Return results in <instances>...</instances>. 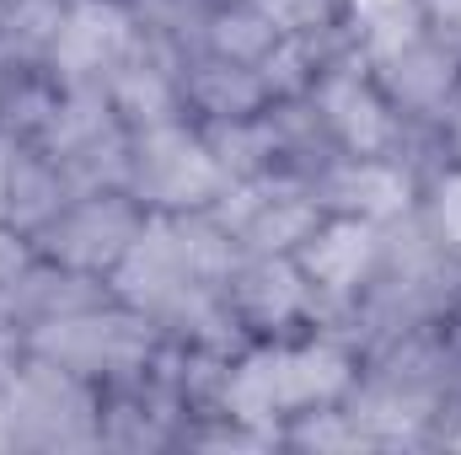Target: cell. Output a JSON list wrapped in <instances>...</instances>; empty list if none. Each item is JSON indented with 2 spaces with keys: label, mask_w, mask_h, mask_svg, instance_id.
Segmentation results:
<instances>
[{
  "label": "cell",
  "mask_w": 461,
  "mask_h": 455,
  "mask_svg": "<svg viewBox=\"0 0 461 455\" xmlns=\"http://www.w3.org/2000/svg\"><path fill=\"white\" fill-rule=\"evenodd\" d=\"M306 103H312V113L322 123V134L333 139V150H344V156H408L424 172L419 150H435L429 129H413L392 108V97L381 92L370 59L354 43H344L322 65V76L312 81Z\"/></svg>",
  "instance_id": "obj_2"
},
{
  "label": "cell",
  "mask_w": 461,
  "mask_h": 455,
  "mask_svg": "<svg viewBox=\"0 0 461 455\" xmlns=\"http://www.w3.org/2000/svg\"><path fill=\"white\" fill-rule=\"evenodd\" d=\"M129 193L156 215H204L230 193L226 166L204 145L194 118L129 134Z\"/></svg>",
  "instance_id": "obj_4"
},
{
  "label": "cell",
  "mask_w": 461,
  "mask_h": 455,
  "mask_svg": "<svg viewBox=\"0 0 461 455\" xmlns=\"http://www.w3.org/2000/svg\"><path fill=\"white\" fill-rule=\"evenodd\" d=\"M177 81H183V103H188L194 123H226V118H252L274 108V92H268L258 65L221 59V54H204V49L183 54Z\"/></svg>",
  "instance_id": "obj_12"
},
{
  "label": "cell",
  "mask_w": 461,
  "mask_h": 455,
  "mask_svg": "<svg viewBox=\"0 0 461 455\" xmlns=\"http://www.w3.org/2000/svg\"><path fill=\"white\" fill-rule=\"evenodd\" d=\"M274 43H279V27L252 0H215L204 11V27H199L194 49L221 54V59H241V65H263V54Z\"/></svg>",
  "instance_id": "obj_14"
},
{
  "label": "cell",
  "mask_w": 461,
  "mask_h": 455,
  "mask_svg": "<svg viewBox=\"0 0 461 455\" xmlns=\"http://www.w3.org/2000/svg\"><path fill=\"white\" fill-rule=\"evenodd\" d=\"M177 65H183V54H177V49H167V43H150V38H145V43H140V49H134L118 70H108L103 92H108L118 123H123L129 134H140V129H161V123L188 118Z\"/></svg>",
  "instance_id": "obj_11"
},
{
  "label": "cell",
  "mask_w": 461,
  "mask_h": 455,
  "mask_svg": "<svg viewBox=\"0 0 461 455\" xmlns=\"http://www.w3.org/2000/svg\"><path fill=\"white\" fill-rule=\"evenodd\" d=\"M145 226V210L129 188H108V193H76L59 220L32 236V252L70 268V273H86V279H103L113 273V263L129 252V241Z\"/></svg>",
  "instance_id": "obj_6"
},
{
  "label": "cell",
  "mask_w": 461,
  "mask_h": 455,
  "mask_svg": "<svg viewBox=\"0 0 461 455\" xmlns=\"http://www.w3.org/2000/svg\"><path fill=\"white\" fill-rule=\"evenodd\" d=\"M22 145H27V139H16L11 129H0V226H5V193H11V172H16Z\"/></svg>",
  "instance_id": "obj_21"
},
{
  "label": "cell",
  "mask_w": 461,
  "mask_h": 455,
  "mask_svg": "<svg viewBox=\"0 0 461 455\" xmlns=\"http://www.w3.org/2000/svg\"><path fill=\"white\" fill-rule=\"evenodd\" d=\"M419 220L435 236V246L461 263V166H451V161L424 166V177H419Z\"/></svg>",
  "instance_id": "obj_16"
},
{
  "label": "cell",
  "mask_w": 461,
  "mask_h": 455,
  "mask_svg": "<svg viewBox=\"0 0 461 455\" xmlns=\"http://www.w3.org/2000/svg\"><path fill=\"white\" fill-rule=\"evenodd\" d=\"M424 32H435L461 54V0H424Z\"/></svg>",
  "instance_id": "obj_19"
},
{
  "label": "cell",
  "mask_w": 461,
  "mask_h": 455,
  "mask_svg": "<svg viewBox=\"0 0 461 455\" xmlns=\"http://www.w3.org/2000/svg\"><path fill=\"white\" fill-rule=\"evenodd\" d=\"M429 139H435V161H451V166H461V97L446 108V118L429 129Z\"/></svg>",
  "instance_id": "obj_20"
},
{
  "label": "cell",
  "mask_w": 461,
  "mask_h": 455,
  "mask_svg": "<svg viewBox=\"0 0 461 455\" xmlns=\"http://www.w3.org/2000/svg\"><path fill=\"white\" fill-rule=\"evenodd\" d=\"M22 359H27V333H22V322L0 306V391L11 386V375L22 370Z\"/></svg>",
  "instance_id": "obj_18"
},
{
  "label": "cell",
  "mask_w": 461,
  "mask_h": 455,
  "mask_svg": "<svg viewBox=\"0 0 461 455\" xmlns=\"http://www.w3.org/2000/svg\"><path fill=\"white\" fill-rule=\"evenodd\" d=\"M0 440L32 451L103 445V386L27 353L0 391Z\"/></svg>",
  "instance_id": "obj_3"
},
{
  "label": "cell",
  "mask_w": 461,
  "mask_h": 455,
  "mask_svg": "<svg viewBox=\"0 0 461 455\" xmlns=\"http://www.w3.org/2000/svg\"><path fill=\"white\" fill-rule=\"evenodd\" d=\"M161 322L123 306L113 295L103 300H86L76 311H59L49 322H32L27 327V353L103 386V391H118V386H134L150 375L156 353H161Z\"/></svg>",
  "instance_id": "obj_1"
},
{
  "label": "cell",
  "mask_w": 461,
  "mask_h": 455,
  "mask_svg": "<svg viewBox=\"0 0 461 455\" xmlns=\"http://www.w3.org/2000/svg\"><path fill=\"white\" fill-rule=\"evenodd\" d=\"M370 70H375L381 92L392 97V108L413 129H435L446 108L461 97V54L451 43H440L435 32H419L402 49L370 59Z\"/></svg>",
  "instance_id": "obj_10"
},
{
  "label": "cell",
  "mask_w": 461,
  "mask_h": 455,
  "mask_svg": "<svg viewBox=\"0 0 461 455\" xmlns=\"http://www.w3.org/2000/svg\"><path fill=\"white\" fill-rule=\"evenodd\" d=\"M381 241H386V226H370L359 215H322L317 230L295 246V263L322 300V327L348 333V322L381 268Z\"/></svg>",
  "instance_id": "obj_5"
},
{
  "label": "cell",
  "mask_w": 461,
  "mask_h": 455,
  "mask_svg": "<svg viewBox=\"0 0 461 455\" xmlns=\"http://www.w3.org/2000/svg\"><path fill=\"white\" fill-rule=\"evenodd\" d=\"M226 300L247 338H295L322 327V300L295 252H241L226 279Z\"/></svg>",
  "instance_id": "obj_7"
},
{
  "label": "cell",
  "mask_w": 461,
  "mask_h": 455,
  "mask_svg": "<svg viewBox=\"0 0 461 455\" xmlns=\"http://www.w3.org/2000/svg\"><path fill=\"white\" fill-rule=\"evenodd\" d=\"M76 199L70 177L59 172L54 156H43L38 145H22L16 156V172H11V193H5V230L16 236H43V230L59 220V210Z\"/></svg>",
  "instance_id": "obj_13"
},
{
  "label": "cell",
  "mask_w": 461,
  "mask_h": 455,
  "mask_svg": "<svg viewBox=\"0 0 461 455\" xmlns=\"http://www.w3.org/2000/svg\"><path fill=\"white\" fill-rule=\"evenodd\" d=\"M344 32L365 59H381L424 32V0H344Z\"/></svg>",
  "instance_id": "obj_15"
},
{
  "label": "cell",
  "mask_w": 461,
  "mask_h": 455,
  "mask_svg": "<svg viewBox=\"0 0 461 455\" xmlns=\"http://www.w3.org/2000/svg\"><path fill=\"white\" fill-rule=\"evenodd\" d=\"M451 413H456V424H451V429H440V445L461 451V397H456V407H451Z\"/></svg>",
  "instance_id": "obj_22"
},
{
  "label": "cell",
  "mask_w": 461,
  "mask_h": 455,
  "mask_svg": "<svg viewBox=\"0 0 461 455\" xmlns=\"http://www.w3.org/2000/svg\"><path fill=\"white\" fill-rule=\"evenodd\" d=\"M140 43H145V32H140V16L129 0H65V16H59L43 70L59 86L108 81V70H118Z\"/></svg>",
  "instance_id": "obj_9"
},
{
  "label": "cell",
  "mask_w": 461,
  "mask_h": 455,
  "mask_svg": "<svg viewBox=\"0 0 461 455\" xmlns=\"http://www.w3.org/2000/svg\"><path fill=\"white\" fill-rule=\"evenodd\" d=\"M419 166L408 156H344L333 150L312 172V193L328 215H359L370 226H397L419 210Z\"/></svg>",
  "instance_id": "obj_8"
},
{
  "label": "cell",
  "mask_w": 461,
  "mask_h": 455,
  "mask_svg": "<svg viewBox=\"0 0 461 455\" xmlns=\"http://www.w3.org/2000/svg\"><path fill=\"white\" fill-rule=\"evenodd\" d=\"M279 32H333L344 27V0H252Z\"/></svg>",
  "instance_id": "obj_17"
}]
</instances>
